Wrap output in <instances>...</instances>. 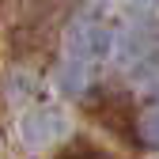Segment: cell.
Here are the masks:
<instances>
[{
  "label": "cell",
  "instance_id": "3957f363",
  "mask_svg": "<svg viewBox=\"0 0 159 159\" xmlns=\"http://www.w3.org/2000/svg\"><path fill=\"white\" fill-rule=\"evenodd\" d=\"M110 46H114L110 30H106V27H98V23H87V19H80V23H72V27H68V53L84 57L87 65H91V61H102V57L110 53Z\"/></svg>",
  "mask_w": 159,
  "mask_h": 159
},
{
  "label": "cell",
  "instance_id": "7a4b0ae2",
  "mask_svg": "<svg viewBox=\"0 0 159 159\" xmlns=\"http://www.w3.org/2000/svg\"><path fill=\"white\" fill-rule=\"evenodd\" d=\"M65 133H68V121L57 106H30L19 121V136L27 148H53L61 144Z\"/></svg>",
  "mask_w": 159,
  "mask_h": 159
},
{
  "label": "cell",
  "instance_id": "6da1fadb",
  "mask_svg": "<svg viewBox=\"0 0 159 159\" xmlns=\"http://www.w3.org/2000/svg\"><path fill=\"white\" fill-rule=\"evenodd\" d=\"M87 114L95 117L98 125H106L110 133L117 136H136V114L129 106V95L117 91V87H98L91 98H87Z\"/></svg>",
  "mask_w": 159,
  "mask_h": 159
},
{
  "label": "cell",
  "instance_id": "5b68a950",
  "mask_svg": "<svg viewBox=\"0 0 159 159\" xmlns=\"http://www.w3.org/2000/svg\"><path fill=\"white\" fill-rule=\"evenodd\" d=\"M155 49V30L148 27V23H140V27H129L125 34H121V57L125 61H144V57Z\"/></svg>",
  "mask_w": 159,
  "mask_h": 159
},
{
  "label": "cell",
  "instance_id": "52a82bcc",
  "mask_svg": "<svg viewBox=\"0 0 159 159\" xmlns=\"http://www.w3.org/2000/svg\"><path fill=\"white\" fill-rule=\"evenodd\" d=\"M4 87H8V98H27V95L34 91V76H27V72H11Z\"/></svg>",
  "mask_w": 159,
  "mask_h": 159
},
{
  "label": "cell",
  "instance_id": "277c9868",
  "mask_svg": "<svg viewBox=\"0 0 159 159\" xmlns=\"http://www.w3.org/2000/svg\"><path fill=\"white\" fill-rule=\"evenodd\" d=\"M87 76H91V65L84 61V57L68 53L65 61H61V72H57V87H61V95L76 98V95L87 91Z\"/></svg>",
  "mask_w": 159,
  "mask_h": 159
},
{
  "label": "cell",
  "instance_id": "ba28073f",
  "mask_svg": "<svg viewBox=\"0 0 159 159\" xmlns=\"http://www.w3.org/2000/svg\"><path fill=\"white\" fill-rule=\"evenodd\" d=\"M159 4V0H125V8H133V11H152Z\"/></svg>",
  "mask_w": 159,
  "mask_h": 159
},
{
  "label": "cell",
  "instance_id": "8992f818",
  "mask_svg": "<svg viewBox=\"0 0 159 159\" xmlns=\"http://www.w3.org/2000/svg\"><path fill=\"white\" fill-rule=\"evenodd\" d=\"M136 133L144 136V144H155V148H159V102L148 106L140 117H136Z\"/></svg>",
  "mask_w": 159,
  "mask_h": 159
}]
</instances>
